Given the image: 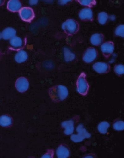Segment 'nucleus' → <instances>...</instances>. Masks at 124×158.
I'll return each mask as SVG.
<instances>
[{"label":"nucleus","mask_w":124,"mask_h":158,"mask_svg":"<svg viewBox=\"0 0 124 158\" xmlns=\"http://www.w3.org/2000/svg\"><path fill=\"white\" fill-rule=\"evenodd\" d=\"M92 68L94 71L99 73H108L110 69V65L108 63L102 62L94 63L93 65Z\"/></svg>","instance_id":"1a4fd4ad"},{"label":"nucleus","mask_w":124,"mask_h":158,"mask_svg":"<svg viewBox=\"0 0 124 158\" xmlns=\"http://www.w3.org/2000/svg\"><path fill=\"white\" fill-rule=\"evenodd\" d=\"M62 28L65 33L72 35L77 33L79 30V26L76 20L73 19H68L62 24Z\"/></svg>","instance_id":"20e7f679"},{"label":"nucleus","mask_w":124,"mask_h":158,"mask_svg":"<svg viewBox=\"0 0 124 158\" xmlns=\"http://www.w3.org/2000/svg\"><path fill=\"white\" fill-rule=\"evenodd\" d=\"M7 9L9 11L18 12L22 8V4L19 0H9L7 5Z\"/></svg>","instance_id":"9b49d317"},{"label":"nucleus","mask_w":124,"mask_h":158,"mask_svg":"<svg viewBox=\"0 0 124 158\" xmlns=\"http://www.w3.org/2000/svg\"><path fill=\"white\" fill-rule=\"evenodd\" d=\"M115 34L116 36L124 38V25L123 24L119 25L115 29Z\"/></svg>","instance_id":"393cba45"},{"label":"nucleus","mask_w":124,"mask_h":158,"mask_svg":"<svg viewBox=\"0 0 124 158\" xmlns=\"http://www.w3.org/2000/svg\"><path fill=\"white\" fill-rule=\"evenodd\" d=\"M64 56L65 59L67 61L68 57H69V60L68 61H71L74 60L75 58V55L73 53H72L71 51L69 50V49L65 48L64 49Z\"/></svg>","instance_id":"4be33fe9"},{"label":"nucleus","mask_w":124,"mask_h":158,"mask_svg":"<svg viewBox=\"0 0 124 158\" xmlns=\"http://www.w3.org/2000/svg\"><path fill=\"white\" fill-rule=\"evenodd\" d=\"M86 75L84 73L80 74L76 82V90L80 95L86 96L88 92L89 86L87 81Z\"/></svg>","instance_id":"7ed1b4c3"},{"label":"nucleus","mask_w":124,"mask_h":158,"mask_svg":"<svg viewBox=\"0 0 124 158\" xmlns=\"http://www.w3.org/2000/svg\"><path fill=\"white\" fill-rule=\"evenodd\" d=\"M49 93L51 99L55 102H59L66 99L69 92L65 86L59 85L53 86L49 89Z\"/></svg>","instance_id":"f257e3e1"},{"label":"nucleus","mask_w":124,"mask_h":158,"mask_svg":"<svg viewBox=\"0 0 124 158\" xmlns=\"http://www.w3.org/2000/svg\"><path fill=\"white\" fill-rule=\"evenodd\" d=\"M98 56V52L96 49L93 48H89L84 52L83 60L86 63H92L96 60Z\"/></svg>","instance_id":"423d86ee"},{"label":"nucleus","mask_w":124,"mask_h":158,"mask_svg":"<svg viewBox=\"0 0 124 158\" xmlns=\"http://www.w3.org/2000/svg\"><path fill=\"white\" fill-rule=\"evenodd\" d=\"M80 5L89 7H92L96 5V0H76Z\"/></svg>","instance_id":"412c9836"},{"label":"nucleus","mask_w":124,"mask_h":158,"mask_svg":"<svg viewBox=\"0 0 124 158\" xmlns=\"http://www.w3.org/2000/svg\"><path fill=\"white\" fill-rule=\"evenodd\" d=\"M61 126L65 129L64 132L65 135H71L74 132V122L73 120L64 121L62 123Z\"/></svg>","instance_id":"f8f14e48"},{"label":"nucleus","mask_w":124,"mask_h":158,"mask_svg":"<svg viewBox=\"0 0 124 158\" xmlns=\"http://www.w3.org/2000/svg\"><path fill=\"white\" fill-rule=\"evenodd\" d=\"M28 58V55L26 51L20 50L15 54V60L18 63H22L24 62Z\"/></svg>","instance_id":"dca6fc26"},{"label":"nucleus","mask_w":124,"mask_h":158,"mask_svg":"<svg viewBox=\"0 0 124 158\" xmlns=\"http://www.w3.org/2000/svg\"><path fill=\"white\" fill-rule=\"evenodd\" d=\"M15 87L17 91L21 93L26 92L28 89L29 82L24 77L19 78L16 81Z\"/></svg>","instance_id":"6e6552de"},{"label":"nucleus","mask_w":124,"mask_h":158,"mask_svg":"<svg viewBox=\"0 0 124 158\" xmlns=\"http://www.w3.org/2000/svg\"><path fill=\"white\" fill-rule=\"evenodd\" d=\"M5 2V0H0V6L3 5Z\"/></svg>","instance_id":"c756f323"},{"label":"nucleus","mask_w":124,"mask_h":158,"mask_svg":"<svg viewBox=\"0 0 124 158\" xmlns=\"http://www.w3.org/2000/svg\"><path fill=\"white\" fill-rule=\"evenodd\" d=\"M56 154L58 158H66L70 156V152L68 148L65 145H61L58 148Z\"/></svg>","instance_id":"ddd939ff"},{"label":"nucleus","mask_w":124,"mask_h":158,"mask_svg":"<svg viewBox=\"0 0 124 158\" xmlns=\"http://www.w3.org/2000/svg\"><path fill=\"white\" fill-rule=\"evenodd\" d=\"M1 34L4 40H9L15 36L16 31L13 28L7 27L4 29Z\"/></svg>","instance_id":"4468645a"},{"label":"nucleus","mask_w":124,"mask_h":158,"mask_svg":"<svg viewBox=\"0 0 124 158\" xmlns=\"http://www.w3.org/2000/svg\"><path fill=\"white\" fill-rule=\"evenodd\" d=\"M104 40V36L102 34H95L91 36L90 42L94 46H98L102 44Z\"/></svg>","instance_id":"2eb2a0df"},{"label":"nucleus","mask_w":124,"mask_h":158,"mask_svg":"<svg viewBox=\"0 0 124 158\" xmlns=\"http://www.w3.org/2000/svg\"><path fill=\"white\" fill-rule=\"evenodd\" d=\"M109 18L108 14L106 12H102L98 14V21L100 24L104 25L106 23Z\"/></svg>","instance_id":"aec40b11"},{"label":"nucleus","mask_w":124,"mask_h":158,"mask_svg":"<svg viewBox=\"0 0 124 158\" xmlns=\"http://www.w3.org/2000/svg\"><path fill=\"white\" fill-rule=\"evenodd\" d=\"M73 1V0H58V3L59 5L63 6L66 4L68 2H70Z\"/></svg>","instance_id":"bb28decb"},{"label":"nucleus","mask_w":124,"mask_h":158,"mask_svg":"<svg viewBox=\"0 0 124 158\" xmlns=\"http://www.w3.org/2000/svg\"><path fill=\"white\" fill-rule=\"evenodd\" d=\"M54 152L53 150L49 149L46 153L43 155L42 158H53L54 155Z\"/></svg>","instance_id":"a878e982"},{"label":"nucleus","mask_w":124,"mask_h":158,"mask_svg":"<svg viewBox=\"0 0 124 158\" xmlns=\"http://www.w3.org/2000/svg\"><path fill=\"white\" fill-rule=\"evenodd\" d=\"M100 48L104 56L108 58L113 54L114 51V44L111 41L105 42L101 45Z\"/></svg>","instance_id":"0eeeda50"},{"label":"nucleus","mask_w":124,"mask_h":158,"mask_svg":"<svg viewBox=\"0 0 124 158\" xmlns=\"http://www.w3.org/2000/svg\"><path fill=\"white\" fill-rule=\"evenodd\" d=\"M39 0H29V4L31 6H35L38 3Z\"/></svg>","instance_id":"cd10ccee"},{"label":"nucleus","mask_w":124,"mask_h":158,"mask_svg":"<svg viewBox=\"0 0 124 158\" xmlns=\"http://www.w3.org/2000/svg\"><path fill=\"white\" fill-rule=\"evenodd\" d=\"M42 1L47 3H53L55 0H42Z\"/></svg>","instance_id":"c85d7f7f"},{"label":"nucleus","mask_w":124,"mask_h":158,"mask_svg":"<svg viewBox=\"0 0 124 158\" xmlns=\"http://www.w3.org/2000/svg\"><path fill=\"white\" fill-rule=\"evenodd\" d=\"M2 38V34L1 33V32H0V40H1V39Z\"/></svg>","instance_id":"7c9ffc66"},{"label":"nucleus","mask_w":124,"mask_h":158,"mask_svg":"<svg viewBox=\"0 0 124 158\" xmlns=\"http://www.w3.org/2000/svg\"><path fill=\"white\" fill-rule=\"evenodd\" d=\"M79 17L80 19L84 21H92L93 15L92 9L90 8H84L79 12Z\"/></svg>","instance_id":"9d476101"},{"label":"nucleus","mask_w":124,"mask_h":158,"mask_svg":"<svg viewBox=\"0 0 124 158\" xmlns=\"http://www.w3.org/2000/svg\"><path fill=\"white\" fill-rule=\"evenodd\" d=\"M12 118L7 115H3L0 117V126L8 127L11 126L12 124Z\"/></svg>","instance_id":"a211bd4d"},{"label":"nucleus","mask_w":124,"mask_h":158,"mask_svg":"<svg viewBox=\"0 0 124 158\" xmlns=\"http://www.w3.org/2000/svg\"><path fill=\"white\" fill-rule=\"evenodd\" d=\"M113 128L116 131H121L124 130V123L123 121H118L113 124Z\"/></svg>","instance_id":"5701e85b"},{"label":"nucleus","mask_w":124,"mask_h":158,"mask_svg":"<svg viewBox=\"0 0 124 158\" xmlns=\"http://www.w3.org/2000/svg\"><path fill=\"white\" fill-rule=\"evenodd\" d=\"M10 44L14 49H19L22 46L23 40L21 38L15 36L10 39Z\"/></svg>","instance_id":"f3484780"},{"label":"nucleus","mask_w":124,"mask_h":158,"mask_svg":"<svg viewBox=\"0 0 124 158\" xmlns=\"http://www.w3.org/2000/svg\"><path fill=\"white\" fill-rule=\"evenodd\" d=\"M114 72L118 76H121L124 73V67L123 64H119L115 65L114 67Z\"/></svg>","instance_id":"b1692460"},{"label":"nucleus","mask_w":124,"mask_h":158,"mask_svg":"<svg viewBox=\"0 0 124 158\" xmlns=\"http://www.w3.org/2000/svg\"><path fill=\"white\" fill-rule=\"evenodd\" d=\"M76 131L78 133V134L72 135L70 137L71 140L74 142H82L84 139H89L91 137L90 133L88 132L82 124L78 125L76 128Z\"/></svg>","instance_id":"f03ea898"},{"label":"nucleus","mask_w":124,"mask_h":158,"mask_svg":"<svg viewBox=\"0 0 124 158\" xmlns=\"http://www.w3.org/2000/svg\"><path fill=\"white\" fill-rule=\"evenodd\" d=\"M110 125L109 123L104 121L100 123L98 125V130L99 132L102 134H105L107 133V130Z\"/></svg>","instance_id":"6ab92c4d"},{"label":"nucleus","mask_w":124,"mask_h":158,"mask_svg":"<svg viewBox=\"0 0 124 158\" xmlns=\"http://www.w3.org/2000/svg\"><path fill=\"white\" fill-rule=\"evenodd\" d=\"M19 15L23 21L30 22L34 19L35 13L34 10L30 7H24L19 10Z\"/></svg>","instance_id":"39448f33"}]
</instances>
